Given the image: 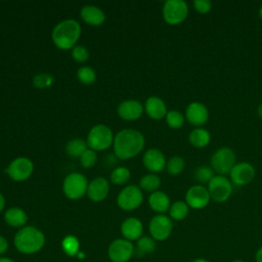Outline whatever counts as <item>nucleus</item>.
I'll list each match as a JSON object with an SVG mask.
<instances>
[{
  "instance_id": "obj_31",
  "label": "nucleus",
  "mask_w": 262,
  "mask_h": 262,
  "mask_svg": "<svg viewBox=\"0 0 262 262\" xmlns=\"http://www.w3.org/2000/svg\"><path fill=\"white\" fill-rule=\"evenodd\" d=\"M185 167V161L183 158L179 156L172 157L166 164V168L169 174L171 175H178L182 173Z\"/></svg>"
},
{
  "instance_id": "obj_22",
  "label": "nucleus",
  "mask_w": 262,
  "mask_h": 262,
  "mask_svg": "<svg viewBox=\"0 0 262 262\" xmlns=\"http://www.w3.org/2000/svg\"><path fill=\"white\" fill-rule=\"evenodd\" d=\"M148 205L155 212L162 214L170 209L171 203L167 193L161 190H157L155 192H151V194L149 195Z\"/></svg>"
},
{
  "instance_id": "obj_8",
  "label": "nucleus",
  "mask_w": 262,
  "mask_h": 262,
  "mask_svg": "<svg viewBox=\"0 0 262 262\" xmlns=\"http://www.w3.org/2000/svg\"><path fill=\"white\" fill-rule=\"evenodd\" d=\"M208 190L215 203L226 202L232 193V185L229 179L223 175H215L208 183Z\"/></svg>"
},
{
  "instance_id": "obj_15",
  "label": "nucleus",
  "mask_w": 262,
  "mask_h": 262,
  "mask_svg": "<svg viewBox=\"0 0 262 262\" xmlns=\"http://www.w3.org/2000/svg\"><path fill=\"white\" fill-rule=\"evenodd\" d=\"M186 120L193 126H203L209 119V111L207 106L199 101L190 102L185 110Z\"/></svg>"
},
{
  "instance_id": "obj_28",
  "label": "nucleus",
  "mask_w": 262,
  "mask_h": 262,
  "mask_svg": "<svg viewBox=\"0 0 262 262\" xmlns=\"http://www.w3.org/2000/svg\"><path fill=\"white\" fill-rule=\"evenodd\" d=\"M139 185H140V188L145 191L155 192L158 190V188L161 185V179L156 174H147L140 179Z\"/></svg>"
},
{
  "instance_id": "obj_16",
  "label": "nucleus",
  "mask_w": 262,
  "mask_h": 262,
  "mask_svg": "<svg viewBox=\"0 0 262 262\" xmlns=\"http://www.w3.org/2000/svg\"><path fill=\"white\" fill-rule=\"evenodd\" d=\"M144 167L150 172H161L166 167V158L164 154L157 148L147 149L142 158Z\"/></svg>"
},
{
  "instance_id": "obj_39",
  "label": "nucleus",
  "mask_w": 262,
  "mask_h": 262,
  "mask_svg": "<svg viewBox=\"0 0 262 262\" xmlns=\"http://www.w3.org/2000/svg\"><path fill=\"white\" fill-rule=\"evenodd\" d=\"M8 249V242L2 235H0V255L4 254Z\"/></svg>"
},
{
  "instance_id": "obj_21",
  "label": "nucleus",
  "mask_w": 262,
  "mask_h": 262,
  "mask_svg": "<svg viewBox=\"0 0 262 262\" xmlns=\"http://www.w3.org/2000/svg\"><path fill=\"white\" fill-rule=\"evenodd\" d=\"M81 17L86 24L91 26H99L105 19L104 12L97 6L93 5L84 6L81 9Z\"/></svg>"
},
{
  "instance_id": "obj_14",
  "label": "nucleus",
  "mask_w": 262,
  "mask_h": 262,
  "mask_svg": "<svg viewBox=\"0 0 262 262\" xmlns=\"http://www.w3.org/2000/svg\"><path fill=\"white\" fill-rule=\"evenodd\" d=\"M255 174L256 171L252 164L248 162H239L233 166L229 176L232 183L242 186L252 182L255 178Z\"/></svg>"
},
{
  "instance_id": "obj_19",
  "label": "nucleus",
  "mask_w": 262,
  "mask_h": 262,
  "mask_svg": "<svg viewBox=\"0 0 262 262\" xmlns=\"http://www.w3.org/2000/svg\"><path fill=\"white\" fill-rule=\"evenodd\" d=\"M121 232L125 239L135 241L141 237L143 232V225L139 219L130 217L123 221L121 225Z\"/></svg>"
},
{
  "instance_id": "obj_46",
  "label": "nucleus",
  "mask_w": 262,
  "mask_h": 262,
  "mask_svg": "<svg viewBox=\"0 0 262 262\" xmlns=\"http://www.w3.org/2000/svg\"><path fill=\"white\" fill-rule=\"evenodd\" d=\"M231 262H246V261H244V260H242V259H236V260H233V261H231Z\"/></svg>"
},
{
  "instance_id": "obj_9",
  "label": "nucleus",
  "mask_w": 262,
  "mask_h": 262,
  "mask_svg": "<svg viewBox=\"0 0 262 262\" xmlns=\"http://www.w3.org/2000/svg\"><path fill=\"white\" fill-rule=\"evenodd\" d=\"M143 202V194L139 187L129 185L121 190L117 198L118 206L125 211L137 209Z\"/></svg>"
},
{
  "instance_id": "obj_17",
  "label": "nucleus",
  "mask_w": 262,
  "mask_h": 262,
  "mask_svg": "<svg viewBox=\"0 0 262 262\" xmlns=\"http://www.w3.org/2000/svg\"><path fill=\"white\" fill-rule=\"evenodd\" d=\"M108 191V181L103 177H97L88 184L87 195L93 202H101L107 196Z\"/></svg>"
},
{
  "instance_id": "obj_13",
  "label": "nucleus",
  "mask_w": 262,
  "mask_h": 262,
  "mask_svg": "<svg viewBox=\"0 0 262 262\" xmlns=\"http://www.w3.org/2000/svg\"><path fill=\"white\" fill-rule=\"evenodd\" d=\"M34 165L31 160L25 157L13 160L6 169L8 176L14 181L27 180L33 173Z\"/></svg>"
},
{
  "instance_id": "obj_27",
  "label": "nucleus",
  "mask_w": 262,
  "mask_h": 262,
  "mask_svg": "<svg viewBox=\"0 0 262 262\" xmlns=\"http://www.w3.org/2000/svg\"><path fill=\"white\" fill-rule=\"evenodd\" d=\"M87 142L82 138H74L66 146L67 154L73 158H80L87 149Z\"/></svg>"
},
{
  "instance_id": "obj_36",
  "label": "nucleus",
  "mask_w": 262,
  "mask_h": 262,
  "mask_svg": "<svg viewBox=\"0 0 262 262\" xmlns=\"http://www.w3.org/2000/svg\"><path fill=\"white\" fill-rule=\"evenodd\" d=\"M72 56L76 61L84 62L88 59L89 52L86 47L78 45V46H74V48L72 50Z\"/></svg>"
},
{
  "instance_id": "obj_18",
  "label": "nucleus",
  "mask_w": 262,
  "mask_h": 262,
  "mask_svg": "<svg viewBox=\"0 0 262 262\" xmlns=\"http://www.w3.org/2000/svg\"><path fill=\"white\" fill-rule=\"evenodd\" d=\"M143 113L142 104L137 100H125L118 106V115L126 121L137 120Z\"/></svg>"
},
{
  "instance_id": "obj_25",
  "label": "nucleus",
  "mask_w": 262,
  "mask_h": 262,
  "mask_svg": "<svg viewBox=\"0 0 262 262\" xmlns=\"http://www.w3.org/2000/svg\"><path fill=\"white\" fill-rule=\"evenodd\" d=\"M189 213V207L185 201H176L171 204L169 209L170 218L176 221L184 220Z\"/></svg>"
},
{
  "instance_id": "obj_45",
  "label": "nucleus",
  "mask_w": 262,
  "mask_h": 262,
  "mask_svg": "<svg viewBox=\"0 0 262 262\" xmlns=\"http://www.w3.org/2000/svg\"><path fill=\"white\" fill-rule=\"evenodd\" d=\"M259 17L262 19V5H261V7L259 8Z\"/></svg>"
},
{
  "instance_id": "obj_26",
  "label": "nucleus",
  "mask_w": 262,
  "mask_h": 262,
  "mask_svg": "<svg viewBox=\"0 0 262 262\" xmlns=\"http://www.w3.org/2000/svg\"><path fill=\"white\" fill-rule=\"evenodd\" d=\"M156 250V242L150 236H141L137 239V245L134 253L138 256H144L155 252Z\"/></svg>"
},
{
  "instance_id": "obj_35",
  "label": "nucleus",
  "mask_w": 262,
  "mask_h": 262,
  "mask_svg": "<svg viewBox=\"0 0 262 262\" xmlns=\"http://www.w3.org/2000/svg\"><path fill=\"white\" fill-rule=\"evenodd\" d=\"M97 161V155L95 152V150L91 149V148H87L83 155L80 157V162L82 167L84 168H91L95 165Z\"/></svg>"
},
{
  "instance_id": "obj_4",
  "label": "nucleus",
  "mask_w": 262,
  "mask_h": 262,
  "mask_svg": "<svg viewBox=\"0 0 262 262\" xmlns=\"http://www.w3.org/2000/svg\"><path fill=\"white\" fill-rule=\"evenodd\" d=\"M210 164L214 172L218 175L225 176L230 173L231 169L236 164L235 152L230 147H220L212 155Z\"/></svg>"
},
{
  "instance_id": "obj_40",
  "label": "nucleus",
  "mask_w": 262,
  "mask_h": 262,
  "mask_svg": "<svg viewBox=\"0 0 262 262\" xmlns=\"http://www.w3.org/2000/svg\"><path fill=\"white\" fill-rule=\"evenodd\" d=\"M255 261L262 262V247H260L255 253Z\"/></svg>"
},
{
  "instance_id": "obj_3",
  "label": "nucleus",
  "mask_w": 262,
  "mask_h": 262,
  "mask_svg": "<svg viewBox=\"0 0 262 262\" xmlns=\"http://www.w3.org/2000/svg\"><path fill=\"white\" fill-rule=\"evenodd\" d=\"M45 244V236L41 230L34 226L21 227L14 236V246L23 254L39 252Z\"/></svg>"
},
{
  "instance_id": "obj_42",
  "label": "nucleus",
  "mask_w": 262,
  "mask_h": 262,
  "mask_svg": "<svg viewBox=\"0 0 262 262\" xmlns=\"http://www.w3.org/2000/svg\"><path fill=\"white\" fill-rule=\"evenodd\" d=\"M191 262H211V261H209V260H208V259H206V258H202V257H200V258H196V259L192 260Z\"/></svg>"
},
{
  "instance_id": "obj_41",
  "label": "nucleus",
  "mask_w": 262,
  "mask_h": 262,
  "mask_svg": "<svg viewBox=\"0 0 262 262\" xmlns=\"http://www.w3.org/2000/svg\"><path fill=\"white\" fill-rule=\"evenodd\" d=\"M4 207H5V199H4L3 194L0 192V213L3 211Z\"/></svg>"
},
{
  "instance_id": "obj_29",
  "label": "nucleus",
  "mask_w": 262,
  "mask_h": 262,
  "mask_svg": "<svg viewBox=\"0 0 262 262\" xmlns=\"http://www.w3.org/2000/svg\"><path fill=\"white\" fill-rule=\"evenodd\" d=\"M214 170L209 167V166H205V165H201L199 166L194 172H193V177L194 179L201 183V185L209 183L210 180L214 177Z\"/></svg>"
},
{
  "instance_id": "obj_23",
  "label": "nucleus",
  "mask_w": 262,
  "mask_h": 262,
  "mask_svg": "<svg viewBox=\"0 0 262 262\" xmlns=\"http://www.w3.org/2000/svg\"><path fill=\"white\" fill-rule=\"evenodd\" d=\"M4 219L6 223L12 227H23L28 221V215L23 209L13 207L5 212Z\"/></svg>"
},
{
  "instance_id": "obj_30",
  "label": "nucleus",
  "mask_w": 262,
  "mask_h": 262,
  "mask_svg": "<svg viewBox=\"0 0 262 262\" xmlns=\"http://www.w3.org/2000/svg\"><path fill=\"white\" fill-rule=\"evenodd\" d=\"M61 248L63 252L69 256L78 255V253L80 252L79 239L74 235H67L61 242Z\"/></svg>"
},
{
  "instance_id": "obj_44",
  "label": "nucleus",
  "mask_w": 262,
  "mask_h": 262,
  "mask_svg": "<svg viewBox=\"0 0 262 262\" xmlns=\"http://www.w3.org/2000/svg\"><path fill=\"white\" fill-rule=\"evenodd\" d=\"M0 262H14V261H12V260H11V259H9V258L1 257V258H0Z\"/></svg>"
},
{
  "instance_id": "obj_10",
  "label": "nucleus",
  "mask_w": 262,
  "mask_h": 262,
  "mask_svg": "<svg viewBox=\"0 0 262 262\" xmlns=\"http://www.w3.org/2000/svg\"><path fill=\"white\" fill-rule=\"evenodd\" d=\"M149 233L155 241H165L167 239L173 230L172 219L164 214L156 215L151 218L148 225Z\"/></svg>"
},
{
  "instance_id": "obj_12",
  "label": "nucleus",
  "mask_w": 262,
  "mask_h": 262,
  "mask_svg": "<svg viewBox=\"0 0 262 262\" xmlns=\"http://www.w3.org/2000/svg\"><path fill=\"white\" fill-rule=\"evenodd\" d=\"M211 201V196L207 187L201 184L190 186L185 193V203L189 208L201 210L208 206Z\"/></svg>"
},
{
  "instance_id": "obj_7",
  "label": "nucleus",
  "mask_w": 262,
  "mask_h": 262,
  "mask_svg": "<svg viewBox=\"0 0 262 262\" xmlns=\"http://www.w3.org/2000/svg\"><path fill=\"white\" fill-rule=\"evenodd\" d=\"M88 188L87 178L80 173H71L69 174L62 184V189L66 196L70 200L81 199Z\"/></svg>"
},
{
  "instance_id": "obj_20",
  "label": "nucleus",
  "mask_w": 262,
  "mask_h": 262,
  "mask_svg": "<svg viewBox=\"0 0 262 262\" xmlns=\"http://www.w3.org/2000/svg\"><path fill=\"white\" fill-rule=\"evenodd\" d=\"M144 110L147 116L154 120L163 119L168 113L166 103L159 96H149L145 101Z\"/></svg>"
},
{
  "instance_id": "obj_43",
  "label": "nucleus",
  "mask_w": 262,
  "mask_h": 262,
  "mask_svg": "<svg viewBox=\"0 0 262 262\" xmlns=\"http://www.w3.org/2000/svg\"><path fill=\"white\" fill-rule=\"evenodd\" d=\"M257 113H258L259 117H260V118H262V103L258 106V108H257Z\"/></svg>"
},
{
  "instance_id": "obj_5",
  "label": "nucleus",
  "mask_w": 262,
  "mask_h": 262,
  "mask_svg": "<svg viewBox=\"0 0 262 262\" xmlns=\"http://www.w3.org/2000/svg\"><path fill=\"white\" fill-rule=\"evenodd\" d=\"M87 145L93 150H103L108 148L114 142L112 130L102 124L91 128L87 136Z\"/></svg>"
},
{
  "instance_id": "obj_24",
  "label": "nucleus",
  "mask_w": 262,
  "mask_h": 262,
  "mask_svg": "<svg viewBox=\"0 0 262 262\" xmlns=\"http://www.w3.org/2000/svg\"><path fill=\"white\" fill-rule=\"evenodd\" d=\"M188 141L192 146L196 148H203L210 143L211 134L207 129L199 127L191 130L188 135Z\"/></svg>"
},
{
  "instance_id": "obj_6",
  "label": "nucleus",
  "mask_w": 262,
  "mask_h": 262,
  "mask_svg": "<svg viewBox=\"0 0 262 262\" xmlns=\"http://www.w3.org/2000/svg\"><path fill=\"white\" fill-rule=\"evenodd\" d=\"M188 15L187 3L183 0H168L163 6V17L169 25H179Z\"/></svg>"
},
{
  "instance_id": "obj_34",
  "label": "nucleus",
  "mask_w": 262,
  "mask_h": 262,
  "mask_svg": "<svg viewBox=\"0 0 262 262\" xmlns=\"http://www.w3.org/2000/svg\"><path fill=\"white\" fill-rule=\"evenodd\" d=\"M77 77L81 83L89 85L95 81L96 74L90 67H82L77 71Z\"/></svg>"
},
{
  "instance_id": "obj_37",
  "label": "nucleus",
  "mask_w": 262,
  "mask_h": 262,
  "mask_svg": "<svg viewBox=\"0 0 262 262\" xmlns=\"http://www.w3.org/2000/svg\"><path fill=\"white\" fill-rule=\"evenodd\" d=\"M53 78L48 74H40L34 78V85L37 88H45L52 84Z\"/></svg>"
},
{
  "instance_id": "obj_11",
  "label": "nucleus",
  "mask_w": 262,
  "mask_h": 262,
  "mask_svg": "<svg viewBox=\"0 0 262 262\" xmlns=\"http://www.w3.org/2000/svg\"><path fill=\"white\" fill-rule=\"evenodd\" d=\"M133 244L125 238H117L111 243L107 255L112 262H128L134 254Z\"/></svg>"
},
{
  "instance_id": "obj_1",
  "label": "nucleus",
  "mask_w": 262,
  "mask_h": 262,
  "mask_svg": "<svg viewBox=\"0 0 262 262\" xmlns=\"http://www.w3.org/2000/svg\"><path fill=\"white\" fill-rule=\"evenodd\" d=\"M144 143L141 132L135 129H124L114 138V151L119 159L128 160L137 156L143 149Z\"/></svg>"
},
{
  "instance_id": "obj_2",
  "label": "nucleus",
  "mask_w": 262,
  "mask_h": 262,
  "mask_svg": "<svg viewBox=\"0 0 262 262\" xmlns=\"http://www.w3.org/2000/svg\"><path fill=\"white\" fill-rule=\"evenodd\" d=\"M81 35L80 24L75 19H66L58 23L52 30V41L55 46L62 50L74 47Z\"/></svg>"
},
{
  "instance_id": "obj_32",
  "label": "nucleus",
  "mask_w": 262,
  "mask_h": 262,
  "mask_svg": "<svg viewBox=\"0 0 262 262\" xmlns=\"http://www.w3.org/2000/svg\"><path fill=\"white\" fill-rule=\"evenodd\" d=\"M130 179V171L125 167H118L111 173V181L114 184H125Z\"/></svg>"
},
{
  "instance_id": "obj_38",
  "label": "nucleus",
  "mask_w": 262,
  "mask_h": 262,
  "mask_svg": "<svg viewBox=\"0 0 262 262\" xmlns=\"http://www.w3.org/2000/svg\"><path fill=\"white\" fill-rule=\"evenodd\" d=\"M192 5H193V8L199 13H202V14L208 13L212 8V3L209 0H194L192 2Z\"/></svg>"
},
{
  "instance_id": "obj_33",
  "label": "nucleus",
  "mask_w": 262,
  "mask_h": 262,
  "mask_svg": "<svg viewBox=\"0 0 262 262\" xmlns=\"http://www.w3.org/2000/svg\"><path fill=\"white\" fill-rule=\"evenodd\" d=\"M166 122L172 129H178L184 124V116L178 111H169L166 115Z\"/></svg>"
}]
</instances>
